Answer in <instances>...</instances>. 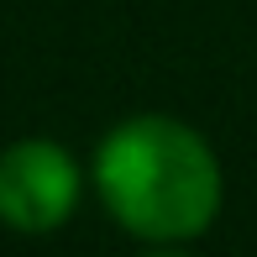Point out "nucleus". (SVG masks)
I'll return each mask as SVG.
<instances>
[{
  "label": "nucleus",
  "instance_id": "f257e3e1",
  "mask_svg": "<svg viewBox=\"0 0 257 257\" xmlns=\"http://www.w3.org/2000/svg\"><path fill=\"white\" fill-rule=\"evenodd\" d=\"M95 194L137 241H194L220 215V158L173 115H132L95 147Z\"/></svg>",
  "mask_w": 257,
  "mask_h": 257
},
{
  "label": "nucleus",
  "instance_id": "f03ea898",
  "mask_svg": "<svg viewBox=\"0 0 257 257\" xmlns=\"http://www.w3.org/2000/svg\"><path fill=\"white\" fill-rule=\"evenodd\" d=\"M84 168L53 137H16L0 147V226L16 236H53L74 220Z\"/></svg>",
  "mask_w": 257,
  "mask_h": 257
}]
</instances>
